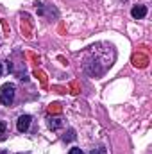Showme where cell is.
<instances>
[{
    "mask_svg": "<svg viewBox=\"0 0 152 154\" xmlns=\"http://www.w3.org/2000/svg\"><path fill=\"white\" fill-rule=\"evenodd\" d=\"M14 95H16V86L13 82H5L0 88V104L4 106H11L14 102Z\"/></svg>",
    "mask_w": 152,
    "mask_h": 154,
    "instance_id": "6da1fadb",
    "label": "cell"
},
{
    "mask_svg": "<svg viewBox=\"0 0 152 154\" xmlns=\"http://www.w3.org/2000/svg\"><path fill=\"white\" fill-rule=\"evenodd\" d=\"M31 122H32L31 115H22V116H18V120H16V129H18L20 133H25V131H29V127H31Z\"/></svg>",
    "mask_w": 152,
    "mask_h": 154,
    "instance_id": "7a4b0ae2",
    "label": "cell"
},
{
    "mask_svg": "<svg viewBox=\"0 0 152 154\" xmlns=\"http://www.w3.org/2000/svg\"><path fill=\"white\" fill-rule=\"evenodd\" d=\"M131 14H132V18H145L147 16V7L145 5H134L132 7V11H131Z\"/></svg>",
    "mask_w": 152,
    "mask_h": 154,
    "instance_id": "3957f363",
    "label": "cell"
},
{
    "mask_svg": "<svg viewBox=\"0 0 152 154\" xmlns=\"http://www.w3.org/2000/svg\"><path fill=\"white\" fill-rule=\"evenodd\" d=\"M61 125H63V120H61V118H48V127H50L52 131L59 129Z\"/></svg>",
    "mask_w": 152,
    "mask_h": 154,
    "instance_id": "277c9868",
    "label": "cell"
},
{
    "mask_svg": "<svg viewBox=\"0 0 152 154\" xmlns=\"http://www.w3.org/2000/svg\"><path fill=\"white\" fill-rule=\"evenodd\" d=\"M72 140H75V131L74 129H68V133L63 136V142H72Z\"/></svg>",
    "mask_w": 152,
    "mask_h": 154,
    "instance_id": "5b68a950",
    "label": "cell"
},
{
    "mask_svg": "<svg viewBox=\"0 0 152 154\" xmlns=\"http://www.w3.org/2000/svg\"><path fill=\"white\" fill-rule=\"evenodd\" d=\"M90 154H108V152H106V149H104V147H97V149H93Z\"/></svg>",
    "mask_w": 152,
    "mask_h": 154,
    "instance_id": "8992f818",
    "label": "cell"
},
{
    "mask_svg": "<svg viewBox=\"0 0 152 154\" xmlns=\"http://www.w3.org/2000/svg\"><path fill=\"white\" fill-rule=\"evenodd\" d=\"M5 129H7V125H5L4 122H0V140H2L4 134H5Z\"/></svg>",
    "mask_w": 152,
    "mask_h": 154,
    "instance_id": "52a82bcc",
    "label": "cell"
},
{
    "mask_svg": "<svg viewBox=\"0 0 152 154\" xmlns=\"http://www.w3.org/2000/svg\"><path fill=\"white\" fill-rule=\"evenodd\" d=\"M68 154H84V152H82V149H79V147H72V149L68 151Z\"/></svg>",
    "mask_w": 152,
    "mask_h": 154,
    "instance_id": "ba28073f",
    "label": "cell"
},
{
    "mask_svg": "<svg viewBox=\"0 0 152 154\" xmlns=\"http://www.w3.org/2000/svg\"><path fill=\"white\" fill-rule=\"evenodd\" d=\"M0 154H7V152H5V151H0Z\"/></svg>",
    "mask_w": 152,
    "mask_h": 154,
    "instance_id": "9c48e42d",
    "label": "cell"
},
{
    "mask_svg": "<svg viewBox=\"0 0 152 154\" xmlns=\"http://www.w3.org/2000/svg\"><path fill=\"white\" fill-rule=\"evenodd\" d=\"M0 75H2V65H0Z\"/></svg>",
    "mask_w": 152,
    "mask_h": 154,
    "instance_id": "30bf717a",
    "label": "cell"
}]
</instances>
